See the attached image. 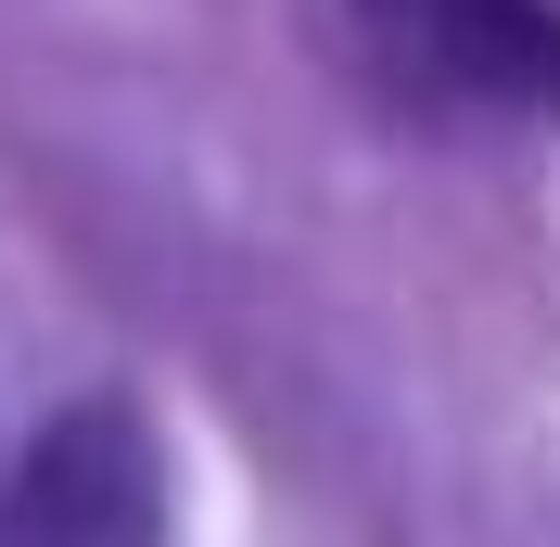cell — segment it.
<instances>
[{
    "mask_svg": "<svg viewBox=\"0 0 560 547\" xmlns=\"http://www.w3.org/2000/svg\"><path fill=\"white\" fill-rule=\"evenodd\" d=\"M0 547H166V458L115 395L38 420L0 458Z\"/></svg>",
    "mask_w": 560,
    "mask_h": 547,
    "instance_id": "7a4b0ae2",
    "label": "cell"
},
{
    "mask_svg": "<svg viewBox=\"0 0 560 547\" xmlns=\"http://www.w3.org/2000/svg\"><path fill=\"white\" fill-rule=\"evenodd\" d=\"M318 65L395 128H523L560 90L548 0H293Z\"/></svg>",
    "mask_w": 560,
    "mask_h": 547,
    "instance_id": "6da1fadb",
    "label": "cell"
}]
</instances>
